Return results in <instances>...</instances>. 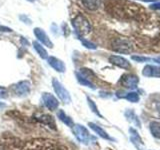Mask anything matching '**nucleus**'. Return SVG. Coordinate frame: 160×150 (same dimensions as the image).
I'll list each match as a JSON object with an SVG mask.
<instances>
[{"label":"nucleus","instance_id":"obj_5","mask_svg":"<svg viewBox=\"0 0 160 150\" xmlns=\"http://www.w3.org/2000/svg\"><path fill=\"white\" fill-rule=\"evenodd\" d=\"M52 85L54 88L55 93L57 94V96L59 97V99L65 104H68L71 102V97H70V94L67 91L63 85L60 83L56 78H54L52 80Z\"/></svg>","mask_w":160,"mask_h":150},{"label":"nucleus","instance_id":"obj_21","mask_svg":"<svg viewBox=\"0 0 160 150\" xmlns=\"http://www.w3.org/2000/svg\"><path fill=\"white\" fill-rule=\"evenodd\" d=\"M124 98L128 100V101L132 102V103H137L139 100H140V97H139V94L137 92H129V93H126V95L124 96Z\"/></svg>","mask_w":160,"mask_h":150},{"label":"nucleus","instance_id":"obj_6","mask_svg":"<svg viewBox=\"0 0 160 150\" xmlns=\"http://www.w3.org/2000/svg\"><path fill=\"white\" fill-rule=\"evenodd\" d=\"M138 82L139 78L135 74H125L120 79V83L128 89H135L137 87Z\"/></svg>","mask_w":160,"mask_h":150},{"label":"nucleus","instance_id":"obj_13","mask_svg":"<svg viewBox=\"0 0 160 150\" xmlns=\"http://www.w3.org/2000/svg\"><path fill=\"white\" fill-rule=\"evenodd\" d=\"M34 35L36 36V38L39 40L40 42L45 45V46H47L48 48L53 47V44L51 41H50L48 35L45 33L41 28H35L34 29Z\"/></svg>","mask_w":160,"mask_h":150},{"label":"nucleus","instance_id":"obj_25","mask_svg":"<svg viewBox=\"0 0 160 150\" xmlns=\"http://www.w3.org/2000/svg\"><path fill=\"white\" fill-rule=\"evenodd\" d=\"M81 42H82V44L84 45V46L86 47V48H88V49H96L97 48L96 44L90 42V41H88V40H86V39H81Z\"/></svg>","mask_w":160,"mask_h":150},{"label":"nucleus","instance_id":"obj_18","mask_svg":"<svg viewBox=\"0 0 160 150\" xmlns=\"http://www.w3.org/2000/svg\"><path fill=\"white\" fill-rule=\"evenodd\" d=\"M32 44H33L34 49L36 50L37 54H39V56L41 57L42 59H45V58H47V57H48V53H47V51L45 50V48L42 46L41 44H39L37 41H33Z\"/></svg>","mask_w":160,"mask_h":150},{"label":"nucleus","instance_id":"obj_20","mask_svg":"<svg viewBox=\"0 0 160 150\" xmlns=\"http://www.w3.org/2000/svg\"><path fill=\"white\" fill-rule=\"evenodd\" d=\"M57 116H58V118H59L60 120H61V121H62L63 123L66 124L67 126H70V127H72V126H73V121H72V119L70 118V117H68L67 115L64 113L63 110H60V111H58Z\"/></svg>","mask_w":160,"mask_h":150},{"label":"nucleus","instance_id":"obj_12","mask_svg":"<svg viewBox=\"0 0 160 150\" xmlns=\"http://www.w3.org/2000/svg\"><path fill=\"white\" fill-rule=\"evenodd\" d=\"M109 62L115 65V66L123 68V69H128L130 68V63L128 60H126L122 56H118V55H111L109 57Z\"/></svg>","mask_w":160,"mask_h":150},{"label":"nucleus","instance_id":"obj_28","mask_svg":"<svg viewBox=\"0 0 160 150\" xmlns=\"http://www.w3.org/2000/svg\"><path fill=\"white\" fill-rule=\"evenodd\" d=\"M0 30H1V31H5V32H11L12 31V30L10 29V28L4 27V26H0Z\"/></svg>","mask_w":160,"mask_h":150},{"label":"nucleus","instance_id":"obj_8","mask_svg":"<svg viewBox=\"0 0 160 150\" xmlns=\"http://www.w3.org/2000/svg\"><path fill=\"white\" fill-rule=\"evenodd\" d=\"M13 93L16 96H24L30 92V83L28 81H21L15 84L12 88Z\"/></svg>","mask_w":160,"mask_h":150},{"label":"nucleus","instance_id":"obj_31","mask_svg":"<svg viewBox=\"0 0 160 150\" xmlns=\"http://www.w3.org/2000/svg\"><path fill=\"white\" fill-rule=\"evenodd\" d=\"M28 1H31V2H33V1H34V0H28Z\"/></svg>","mask_w":160,"mask_h":150},{"label":"nucleus","instance_id":"obj_15","mask_svg":"<svg viewBox=\"0 0 160 150\" xmlns=\"http://www.w3.org/2000/svg\"><path fill=\"white\" fill-rule=\"evenodd\" d=\"M82 4L85 8L91 11H95V10L99 9L101 7L102 1L101 0H82Z\"/></svg>","mask_w":160,"mask_h":150},{"label":"nucleus","instance_id":"obj_26","mask_svg":"<svg viewBox=\"0 0 160 150\" xmlns=\"http://www.w3.org/2000/svg\"><path fill=\"white\" fill-rule=\"evenodd\" d=\"M5 97H7L6 89L3 87H0V98H5Z\"/></svg>","mask_w":160,"mask_h":150},{"label":"nucleus","instance_id":"obj_22","mask_svg":"<svg viewBox=\"0 0 160 150\" xmlns=\"http://www.w3.org/2000/svg\"><path fill=\"white\" fill-rule=\"evenodd\" d=\"M77 79H78V81L81 83L82 85H85V86H88V87H90L91 89H94L95 87L93 86V84L91 83V81H89V80L87 79V78H85L83 75H81L80 73H78L77 74Z\"/></svg>","mask_w":160,"mask_h":150},{"label":"nucleus","instance_id":"obj_2","mask_svg":"<svg viewBox=\"0 0 160 150\" xmlns=\"http://www.w3.org/2000/svg\"><path fill=\"white\" fill-rule=\"evenodd\" d=\"M22 150H71L63 144L52 140L36 139L24 145Z\"/></svg>","mask_w":160,"mask_h":150},{"label":"nucleus","instance_id":"obj_27","mask_svg":"<svg viewBox=\"0 0 160 150\" xmlns=\"http://www.w3.org/2000/svg\"><path fill=\"white\" fill-rule=\"evenodd\" d=\"M150 8L153 9V10H160V2L152 3L151 5H150Z\"/></svg>","mask_w":160,"mask_h":150},{"label":"nucleus","instance_id":"obj_3","mask_svg":"<svg viewBox=\"0 0 160 150\" xmlns=\"http://www.w3.org/2000/svg\"><path fill=\"white\" fill-rule=\"evenodd\" d=\"M72 25L79 35H86L91 31V24L82 14H79L72 19Z\"/></svg>","mask_w":160,"mask_h":150},{"label":"nucleus","instance_id":"obj_14","mask_svg":"<svg viewBox=\"0 0 160 150\" xmlns=\"http://www.w3.org/2000/svg\"><path fill=\"white\" fill-rule=\"evenodd\" d=\"M48 63L53 69L56 70L57 72H65L66 67H65V64L61 61V60L57 59L56 57H48Z\"/></svg>","mask_w":160,"mask_h":150},{"label":"nucleus","instance_id":"obj_4","mask_svg":"<svg viewBox=\"0 0 160 150\" xmlns=\"http://www.w3.org/2000/svg\"><path fill=\"white\" fill-rule=\"evenodd\" d=\"M111 49L115 52L127 54L133 50V45L127 38H114L111 41Z\"/></svg>","mask_w":160,"mask_h":150},{"label":"nucleus","instance_id":"obj_7","mask_svg":"<svg viewBox=\"0 0 160 150\" xmlns=\"http://www.w3.org/2000/svg\"><path fill=\"white\" fill-rule=\"evenodd\" d=\"M74 133H75V136H76V138L80 142L84 144H88L90 140V134L88 132V130L84 126H82V125H80V124L75 125Z\"/></svg>","mask_w":160,"mask_h":150},{"label":"nucleus","instance_id":"obj_19","mask_svg":"<svg viewBox=\"0 0 160 150\" xmlns=\"http://www.w3.org/2000/svg\"><path fill=\"white\" fill-rule=\"evenodd\" d=\"M125 116L127 117V119L130 122H133L135 125H137V127H141V123H140L139 119L137 117V115H135V113L132 111V110H128L125 113Z\"/></svg>","mask_w":160,"mask_h":150},{"label":"nucleus","instance_id":"obj_11","mask_svg":"<svg viewBox=\"0 0 160 150\" xmlns=\"http://www.w3.org/2000/svg\"><path fill=\"white\" fill-rule=\"evenodd\" d=\"M142 75L145 77H157L160 78V66L148 64L144 66L142 70Z\"/></svg>","mask_w":160,"mask_h":150},{"label":"nucleus","instance_id":"obj_10","mask_svg":"<svg viewBox=\"0 0 160 150\" xmlns=\"http://www.w3.org/2000/svg\"><path fill=\"white\" fill-rule=\"evenodd\" d=\"M129 132H130V140H131L132 144L136 147L138 150H144L145 146L144 143L142 141L141 137H140L139 133L136 131V129H134L132 127L129 128Z\"/></svg>","mask_w":160,"mask_h":150},{"label":"nucleus","instance_id":"obj_29","mask_svg":"<svg viewBox=\"0 0 160 150\" xmlns=\"http://www.w3.org/2000/svg\"><path fill=\"white\" fill-rule=\"evenodd\" d=\"M153 61H155L156 63L160 64V56H159V57H157V58H154V59H153Z\"/></svg>","mask_w":160,"mask_h":150},{"label":"nucleus","instance_id":"obj_16","mask_svg":"<svg viewBox=\"0 0 160 150\" xmlns=\"http://www.w3.org/2000/svg\"><path fill=\"white\" fill-rule=\"evenodd\" d=\"M88 125H89V127L91 128L95 133L98 134L100 137H102V138H104V139L112 140V138L110 137L109 135L107 134V132L105 131L104 129H102L100 126H98V125H96L95 123H92V122H89V123H88Z\"/></svg>","mask_w":160,"mask_h":150},{"label":"nucleus","instance_id":"obj_24","mask_svg":"<svg viewBox=\"0 0 160 150\" xmlns=\"http://www.w3.org/2000/svg\"><path fill=\"white\" fill-rule=\"evenodd\" d=\"M131 59L134 60V61L139 62V63H142V62H148L150 60H152L151 58L149 57H145V56H139V55H133L131 56Z\"/></svg>","mask_w":160,"mask_h":150},{"label":"nucleus","instance_id":"obj_23","mask_svg":"<svg viewBox=\"0 0 160 150\" xmlns=\"http://www.w3.org/2000/svg\"><path fill=\"white\" fill-rule=\"evenodd\" d=\"M87 101H88V105H89V107H90V109L92 110V111L96 114V115H98L99 117H101L102 118V115L100 114V112L98 111V108H97V106H96V104L94 103V101L93 100L90 98V97H87Z\"/></svg>","mask_w":160,"mask_h":150},{"label":"nucleus","instance_id":"obj_17","mask_svg":"<svg viewBox=\"0 0 160 150\" xmlns=\"http://www.w3.org/2000/svg\"><path fill=\"white\" fill-rule=\"evenodd\" d=\"M150 132L152 136L156 139H160V122L158 121H152L149 124Z\"/></svg>","mask_w":160,"mask_h":150},{"label":"nucleus","instance_id":"obj_1","mask_svg":"<svg viewBox=\"0 0 160 150\" xmlns=\"http://www.w3.org/2000/svg\"><path fill=\"white\" fill-rule=\"evenodd\" d=\"M140 5L126 1V0H114L107 5V9L111 15L119 19H136L141 12H140Z\"/></svg>","mask_w":160,"mask_h":150},{"label":"nucleus","instance_id":"obj_9","mask_svg":"<svg viewBox=\"0 0 160 150\" xmlns=\"http://www.w3.org/2000/svg\"><path fill=\"white\" fill-rule=\"evenodd\" d=\"M42 100H43V102H44V105L49 110L57 109L58 105H59L58 99L55 96H53L52 94H50V93H43L42 94Z\"/></svg>","mask_w":160,"mask_h":150},{"label":"nucleus","instance_id":"obj_30","mask_svg":"<svg viewBox=\"0 0 160 150\" xmlns=\"http://www.w3.org/2000/svg\"><path fill=\"white\" fill-rule=\"evenodd\" d=\"M142 1H145V2H153V1H155V0H142Z\"/></svg>","mask_w":160,"mask_h":150}]
</instances>
